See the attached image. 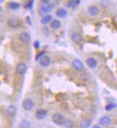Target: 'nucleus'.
I'll return each instance as SVG.
<instances>
[{
	"instance_id": "f257e3e1",
	"label": "nucleus",
	"mask_w": 117,
	"mask_h": 128,
	"mask_svg": "<svg viewBox=\"0 0 117 128\" xmlns=\"http://www.w3.org/2000/svg\"><path fill=\"white\" fill-rule=\"evenodd\" d=\"M52 120L55 125H60H60H63L66 122L65 117L63 114H61L60 113L54 114L52 115Z\"/></svg>"
},
{
	"instance_id": "f03ea898",
	"label": "nucleus",
	"mask_w": 117,
	"mask_h": 128,
	"mask_svg": "<svg viewBox=\"0 0 117 128\" xmlns=\"http://www.w3.org/2000/svg\"><path fill=\"white\" fill-rule=\"evenodd\" d=\"M52 9V5L51 4H50L49 2L48 3H45L39 9L40 15H45V14H47V13H48V12H50L51 11Z\"/></svg>"
},
{
	"instance_id": "7ed1b4c3",
	"label": "nucleus",
	"mask_w": 117,
	"mask_h": 128,
	"mask_svg": "<svg viewBox=\"0 0 117 128\" xmlns=\"http://www.w3.org/2000/svg\"><path fill=\"white\" fill-rule=\"evenodd\" d=\"M22 107L26 111H30L34 107V102L31 99H26L22 102Z\"/></svg>"
},
{
	"instance_id": "20e7f679",
	"label": "nucleus",
	"mask_w": 117,
	"mask_h": 128,
	"mask_svg": "<svg viewBox=\"0 0 117 128\" xmlns=\"http://www.w3.org/2000/svg\"><path fill=\"white\" fill-rule=\"evenodd\" d=\"M27 65L24 63H19L16 66V73L18 75H24L27 71Z\"/></svg>"
},
{
	"instance_id": "39448f33",
	"label": "nucleus",
	"mask_w": 117,
	"mask_h": 128,
	"mask_svg": "<svg viewBox=\"0 0 117 128\" xmlns=\"http://www.w3.org/2000/svg\"><path fill=\"white\" fill-rule=\"evenodd\" d=\"M72 66L73 68L78 71H81L84 69V65L83 62L79 59H74L72 62Z\"/></svg>"
},
{
	"instance_id": "423d86ee",
	"label": "nucleus",
	"mask_w": 117,
	"mask_h": 128,
	"mask_svg": "<svg viewBox=\"0 0 117 128\" xmlns=\"http://www.w3.org/2000/svg\"><path fill=\"white\" fill-rule=\"evenodd\" d=\"M19 38H20V41L22 42V43H24V44L29 43V41H30V39H31L29 34L28 32H20Z\"/></svg>"
},
{
	"instance_id": "0eeeda50",
	"label": "nucleus",
	"mask_w": 117,
	"mask_h": 128,
	"mask_svg": "<svg viewBox=\"0 0 117 128\" xmlns=\"http://www.w3.org/2000/svg\"><path fill=\"white\" fill-rule=\"evenodd\" d=\"M39 63L42 67H47L51 63V58H50V57H49L47 55H44L43 57H42L40 58Z\"/></svg>"
},
{
	"instance_id": "6e6552de",
	"label": "nucleus",
	"mask_w": 117,
	"mask_h": 128,
	"mask_svg": "<svg viewBox=\"0 0 117 128\" xmlns=\"http://www.w3.org/2000/svg\"><path fill=\"white\" fill-rule=\"evenodd\" d=\"M8 25L12 28H17L20 26V22L18 19L15 17H12L8 20Z\"/></svg>"
},
{
	"instance_id": "1a4fd4ad",
	"label": "nucleus",
	"mask_w": 117,
	"mask_h": 128,
	"mask_svg": "<svg viewBox=\"0 0 117 128\" xmlns=\"http://www.w3.org/2000/svg\"><path fill=\"white\" fill-rule=\"evenodd\" d=\"M86 63L89 68H95L98 66V61L94 57H89L86 60Z\"/></svg>"
},
{
	"instance_id": "9d476101",
	"label": "nucleus",
	"mask_w": 117,
	"mask_h": 128,
	"mask_svg": "<svg viewBox=\"0 0 117 128\" xmlns=\"http://www.w3.org/2000/svg\"><path fill=\"white\" fill-rule=\"evenodd\" d=\"M99 124L103 127H108L111 124V119L109 116H103L99 120Z\"/></svg>"
},
{
	"instance_id": "9b49d317",
	"label": "nucleus",
	"mask_w": 117,
	"mask_h": 128,
	"mask_svg": "<svg viewBox=\"0 0 117 128\" xmlns=\"http://www.w3.org/2000/svg\"><path fill=\"white\" fill-rule=\"evenodd\" d=\"M99 12H100L99 8L97 6H95V5H91L88 8V14L91 16H93V17L98 15Z\"/></svg>"
},
{
	"instance_id": "f8f14e48",
	"label": "nucleus",
	"mask_w": 117,
	"mask_h": 128,
	"mask_svg": "<svg viewBox=\"0 0 117 128\" xmlns=\"http://www.w3.org/2000/svg\"><path fill=\"white\" fill-rule=\"evenodd\" d=\"M55 15L56 16L59 17V18H65L67 17V15H68V12H67V10H66V9H64V8L63 7H60V8H58L57 10H56V12H55Z\"/></svg>"
},
{
	"instance_id": "ddd939ff",
	"label": "nucleus",
	"mask_w": 117,
	"mask_h": 128,
	"mask_svg": "<svg viewBox=\"0 0 117 128\" xmlns=\"http://www.w3.org/2000/svg\"><path fill=\"white\" fill-rule=\"evenodd\" d=\"M47 115V111L43 109H39L35 112V117L38 120H43Z\"/></svg>"
},
{
	"instance_id": "4468645a",
	"label": "nucleus",
	"mask_w": 117,
	"mask_h": 128,
	"mask_svg": "<svg viewBox=\"0 0 117 128\" xmlns=\"http://www.w3.org/2000/svg\"><path fill=\"white\" fill-rule=\"evenodd\" d=\"M17 112V109H16V106L15 105H10L9 106L6 110V112L7 114L9 117H13L15 116V114Z\"/></svg>"
},
{
	"instance_id": "2eb2a0df",
	"label": "nucleus",
	"mask_w": 117,
	"mask_h": 128,
	"mask_svg": "<svg viewBox=\"0 0 117 128\" xmlns=\"http://www.w3.org/2000/svg\"><path fill=\"white\" fill-rule=\"evenodd\" d=\"M71 39H72L73 43H75L76 44L80 43L81 42V40H82L81 36L77 32H73V34L71 35Z\"/></svg>"
},
{
	"instance_id": "dca6fc26",
	"label": "nucleus",
	"mask_w": 117,
	"mask_h": 128,
	"mask_svg": "<svg viewBox=\"0 0 117 128\" xmlns=\"http://www.w3.org/2000/svg\"><path fill=\"white\" fill-rule=\"evenodd\" d=\"M52 20V17L51 15H45L41 19V23L43 25H47L49 23H51Z\"/></svg>"
},
{
	"instance_id": "f3484780",
	"label": "nucleus",
	"mask_w": 117,
	"mask_h": 128,
	"mask_svg": "<svg viewBox=\"0 0 117 128\" xmlns=\"http://www.w3.org/2000/svg\"><path fill=\"white\" fill-rule=\"evenodd\" d=\"M61 27V23L58 20H52L50 23V27L54 29V30H57L59 29Z\"/></svg>"
},
{
	"instance_id": "a211bd4d",
	"label": "nucleus",
	"mask_w": 117,
	"mask_h": 128,
	"mask_svg": "<svg viewBox=\"0 0 117 128\" xmlns=\"http://www.w3.org/2000/svg\"><path fill=\"white\" fill-rule=\"evenodd\" d=\"M81 3L80 0H70L68 3V7L72 8L75 7L78 5H79Z\"/></svg>"
},
{
	"instance_id": "6ab92c4d",
	"label": "nucleus",
	"mask_w": 117,
	"mask_h": 128,
	"mask_svg": "<svg viewBox=\"0 0 117 128\" xmlns=\"http://www.w3.org/2000/svg\"><path fill=\"white\" fill-rule=\"evenodd\" d=\"M20 7V4L16 1H10L8 3V7L11 9H13V10H16V9H19Z\"/></svg>"
},
{
	"instance_id": "aec40b11",
	"label": "nucleus",
	"mask_w": 117,
	"mask_h": 128,
	"mask_svg": "<svg viewBox=\"0 0 117 128\" xmlns=\"http://www.w3.org/2000/svg\"><path fill=\"white\" fill-rule=\"evenodd\" d=\"M91 125V121L90 120H84L81 121L80 127L81 128H88Z\"/></svg>"
},
{
	"instance_id": "412c9836",
	"label": "nucleus",
	"mask_w": 117,
	"mask_h": 128,
	"mask_svg": "<svg viewBox=\"0 0 117 128\" xmlns=\"http://www.w3.org/2000/svg\"><path fill=\"white\" fill-rule=\"evenodd\" d=\"M115 107H117V104H114V103H109V104H108L107 105L105 106V109L106 111H111L113 109H114Z\"/></svg>"
},
{
	"instance_id": "4be33fe9",
	"label": "nucleus",
	"mask_w": 117,
	"mask_h": 128,
	"mask_svg": "<svg viewBox=\"0 0 117 128\" xmlns=\"http://www.w3.org/2000/svg\"><path fill=\"white\" fill-rule=\"evenodd\" d=\"M33 3H34V1L33 0H29L24 4V7L27 8V9H31V8L32 7V6H33Z\"/></svg>"
},
{
	"instance_id": "5701e85b",
	"label": "nucleus",
	"mask_w": 117,
	"mask_h": 128,
	"mask_svg": "<svg viewBox=\"0 0 117 128\" xmlns=\"http://www.w3.org/2000/svg\"><path fill=\"white\" fill-rule=\"evenodd\" d=\"M101 4L102 6H103V7H108L109 4V0H102V1H101Z\"/></svg>"
},
{
	"instance_id": "b1692460",
	"label": "nucleus",
	"mask_w": 117,
	"mask_h": 128,
	"mask_svg": "<svg viewBox=\"0 0 117 128\" xmlns=\"http://www.w3.org/2000/svg\"><path fill=\"white\" fill-rule=\"evenodd\" d=\"M45 51H43V52H40V53L39 55H37L36 60H37V59H39V58H41L42 57H43V56H44L43 55H44V54H45Z\"/></svg>"
},
{
	"instance_id": "393cba45",
	"label": "nucleus",
	"mask_w": 117,
	"mask_h": 128,
	"mask_svg": "<svg viewBox=\"0 0 117 128\" xmlns=\"http://www.w3.org/2000/svg\"><path fill=\"white\" fill-rule=\"evenodd\" d=\"M34 46H35V48H37H37H40V42H39V41H37V40L35 41V43H34Z\"/></svg>"
},
{
	"instance_id": "a878e982",
	"label": "nucleus",
	"mask_w": 117,
	"mask_h": 128,
	"mask_svg": "<svg viewBox=\"0 0 117 128\" xmlns=\"http://www.w3.org/2000/svg\"><path fill=\"white\" fill-rule=\"evenodd\" d=\"M40 1H41L43 4H45V3H48L50 0H40Z\"/></svg>"
},
{
	"instance_id": "bb28decb",
	"label": "nucleus",
	"mask_w": 117,
	"mask_h": 128,
	"mask_svg": "<svg viewBox=\"0 0 117 128\" xmlns=\"http://www.w3.org/2000/svg\"><path fill=\"white\" fill-rule=\"evenodd\" d=\"M27 23H29V25H31V22H30V20H29V17H27Z\"/></svg>"
},
{
	"instance_id": "cd10ccee",
	"label": "nucleus",
	"mask_w": 117,
	"mask_h": 128,
	"mask_svg": "<svg viewBox=\"0 0 117 128\" xmlns=\"http://www.w3.org/2000/svg\"><path fill=\"white\" fill-rule=\"evenodd\" d=\"M92 128H101L99 126H98V125H95V126H94Z\"/></svg>"
},
{
	"instance_id": "c85d7f7f",
	"label": "nucleus",
	"mask_w": 117,
	"mask_h": 128,
	"mask_svg": "<svg viewBox=\"0 0 117 128\" xmlns=\"http://www.w3.org/2000/svg\"><path fill=\"white\" fill-rule=\"evenodd\" d=\"M4 1V0H0V3H1V2H3Z\"/></svg>"
},
{
	"instance_id": "c756f323",
	"label": "nucleus",
	"mask_w": 117,
	"mask_h": 128,
	"mask_svg": "<svg viewBox=\"0 0 117 128\" xmlns=\"http://www.w3.org/2000/svg\"><path fill=\"white\" fill-rule=\"evenodd\" d=\"M1 7H0V12H1Z\"/></svg>"
}]
</instances>
